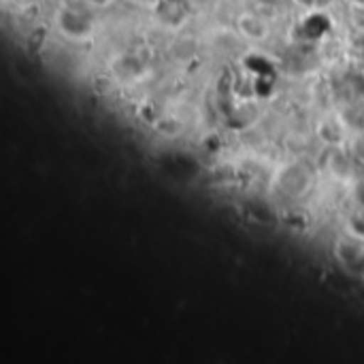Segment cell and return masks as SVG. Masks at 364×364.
<instances>
[{
	"label": "cell",
	"mask_w": 364,
	"mask_h": 364,
	"mask_svg": "<svg viewBox=\"0 0 364 364\" xmlns=\"http://www.w3.org/2000/svg\"><path fill=\"white\" fill-rule=\"evenodd\" d=\"M354 2H356V4H363L364 6V0H354Z\"/></svg>",
	"instance_id": "cell-1"
}]
</instances>
